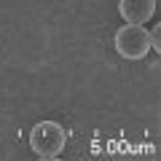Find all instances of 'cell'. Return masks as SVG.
<instances>
[{"instance_id": "277c9868", "label": "cell", "mask_w": 161, "mask_h": 161, "mask_svg": "<svg viewBox=\"0 0 161 161\" xmlns=\"http://www.w3.org/2000/svg\"><path fill=\"white\" fill-rule=\"evenodd\" d=\"M150 51H161V27L150 30Z\"/></svg>"}, {"instance_id": "7a4b0ae2", "label": "cell", "mask_w": 161, "mask_h": 161, "mask_svg": "<svg viewBox=\"0 0 161 161\" xmlns=\"http://www.w3.org/2000/svg\"><path fill=\"white\" fill-rule=\"evenodd\" d=\"M113 46L118 51V57L129 59V62H140L150 51V32L142 24H124V27L115 30Z\"/></svg>"}, {"instance_id": "6da1fadb", "label": "cell", "mask_w": 161, "mask_h": 161, "mask_svg": "<svg viewBox=\"0 0 161 161\" xmlns=\"http://www.w3.org/2000/svg\"><path fill=\"white\" fill-rule=\"evenodd\" d=\"M64 145H67V132L57 121H38L32 126V132H30V148L43 161L59 158Z\"/></svg>"}, {"instance_id": "3957f363", "label": "cell", "mask_w": 161, "mask_h": 161, "mask_svg": "<svg viewBox=\"0 0 161 161\" xmlns=\"http://www.w3.org/2000/svg\"><path fill=\"white\" fill-rule=\"evenodd\" d=\"M118 14L126 24H145L156 14V0H118Z\"/></svg>"}]
</instances>
